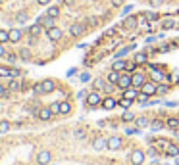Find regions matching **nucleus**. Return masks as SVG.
Listing matches in <instances>:
<instances>
[{
	"instance_id": "nucleus-32",
	"label": "nucleus",
	"mask_w": 179,
	"mask_h": 165,
	"mask_svg": "<svg viewBox=\"0 0 179 165\" xmlns=\"http://www.w3.org/2000/svg\"><path fill=\"white\" fill-rule=\"evenodd\" d=\"M19 58H23V60H31V52L27 48H23L21 52H19Z\"/></svg>"
},
{
	"instance_id": "nucleus-24",
	"label": "nucleus",
	"mask_w": 179,
	"mask_h": 165,
	"mask_svg": "<svg viewBox=\"0 0 179 165\" xmlns=\"http://www.w3.org/2000/svg\"><path fill=\"white\" fill-rule=\"evenodd\" d=\"M29 33H31V37L39 35V33H41V23H35V25H31V27H29Z\"/></svg>"
},
{
	"instance_id": "nucleus-23",
	"label": "nucleus",
	"mask_w": 179,
	"mask_h": 165,
	"mask_svg": "<svg viewBox=\"0 0 179 165\" xmlns=\"http://www.w3.org/2000/svg\"><path fill=\"white\" fill-rule=\"evenodd\" d=\"M152 79H154V82H158V81H164L166 79V77H164V73H160V71H158V69H152Z\"/></svg>"
},
{
	"instance_id": "nucleus-10",
	"label": "nucleus",
	"mask_w": 179,
	"mask_h": 165,
	"mask_svg": "<svg viewBox=\"0 0 179 165\" xmlns=\"http://www.w3.org/2000/svg\"><path fill=\"white\" fill-rule=\"evenodd\" d=\"M21 40V29H10V42H19Z\"/></svg>"
},
{
	"instance_id": "nucleus-37",
	"label": "nucleus",
	"mask_w": 179,
	"mask_h": 165,
	"mask_svg": "<svg viewBox=\"0 0 179 165\" xmlns=\"http://www.w3.org/2000/svg\"><path fill=\"white\" fill-rule=\"evenodd\" d=\"M52 113H60V102H56V104H52Z\"/></svg>"
},
{
	"instance_id": "nucleus-45",
	"label": "nucleus",
	"mask_w": 179,
	"mask_h": 165,
	"mask_svg": "<svg viewBox=\"0 0 179 165\" xmlns=\"http://www.w3.org/2000/svg\"><path fill=\"white\" fill-rule=\"evenodd\" d=\"M81 81H89V73H83L81 75Z\"/></svg>"
},
{
	"instance_id": "nucleus-15",
	"label": "nucleus",
	"mask_w": 179,
	"mask_h": 165,
	"mask_svg": "<svg viewBox=\"0 0 179 165\" xmlns=\"http://www.w3.org/2000/svg\"><path fill=\"white\" fill-rule=\"evenodd\" d=\"M60 113L62 115H70L71 113V104L70 102H60Z\"/></svg>"
},
{
	"instance_id": "nucleus-9",
	"label": "nucleus",
	"mask_w": 179,
	"mask_h": 165,
	"mask_svg": "<svg viewBox=\"0 0 179 165\" xmlns=\"http://www.w3.org/2000/svg\"><path fill=\"white\" fill-rule=\"evenodd\" d=\"M48 37H50V40H60L62 37H64V33H62L58 27H50L48 29Z\"/></svg>"
},
{
	"instance_id": "nucleus-13",
	"label": "nucleus",
	"mask_w": 179,
	"mask_h": 165,
	"mask_svg": "<svg viewBox=\"0 0 179 165\" xmlns=\"http://www.w3.org/2000/svg\"><path fill=\"white\" fill-rule=\"evenodd\" d=\"M41 85H43L44 94H48V92H52V90H54V81H52V79H46V81H43V82H41Z\"/></svg>"
},
{
	"instance_id": "nucleus-19",
	"label": "nucleus",
	"mask_w": 179,
	"mask_h": 165,
	"mask_svg": "<svg viewBox=\"0 0 179 165\" xmlns=\"http://www.w3.org/2000/svg\"><path fill=\"white\" fill-rule=\"evenodd\" d=\"M127 61H123V60H118V61H114V65H112V69L116 71H122V69H127Z\"/></svg>"
},
{
	"instance_id": "nucleus-12",
	"label": "nucleus",
	"mask_w": 179,
	"mask_h": 165,
	"mask_svg": "<svg viewBox=\"0 0 179 165\" xmlns=\"http://www.w3.org/2000/svg\"><path fill=\"white\" fill-rule=\"evenodd\" d=\"M137 25H139V23H137V17H135V15H129V17L123 21V27H125V29H135Z\"/></svg>"
},
{
	"instance_id": "nucleus-11",
	"label": "nucleus",
	"mask_w": 179,
	"mask_h": 165,
	"mask_svg": "<svg viewBox=\"0 0 179 165\" xmlns=\"http://www.w3.org/2000/svg\"><path fill=\"white\" fill-rule=\"evenodd\" d=\"M137 96H139V90H137L135 86H131V89L123 90V98H129V100H137Z\"/></svg>"
},
{
	"instance_id": "nucleus-6",
	"label": "nucleus",
	"mask_w": 179,
	"mask_h": 165,
	"mask_svg": "<svg viewBox=\"0 0 179 165\" xmlns=\"http://www.w3.org/2000/svg\"><path fill=\"white\" fill-rule=\"evenodd\" d=\"M131 81H133V86H135V89H139V86L145 85V75L141 73V71H139V73H133V75H131Z\"/></svg>"
},
{
	"instance_id": "nucleus-18",
	"label": "nucleus",
	"mask_w": 179,
	"mask_h": 165,
	"mask_svg": "<svg viewBox=\"0 0 179 165\" xmlns=\"http://www.w3.org/2000/svg\"><path fill=\"white\" fill-rule=\"evenodd\" d=\"M166 156H170V157H173V156H179V148L175 146V144H170V146L166 148Z\"/></svg>"
},
{
	"instance_id": "nucleus-47",
	"label": "nucleus",
	"mask_w": 179,
	"mask_h": 165,
	"mask_svg": "<svg viewBox=\"0 0 179 165\" xmlns=\"http://www.w3.org/2000/svg\"><path fill=\"white\" fill-rule=\"evenodd\" d=\"M177 42H179V40H177Z\"/></svg>"
},
{
	"instance_id": "nucleus-36",
	"label": "nucleus",
	"mask_w": 179,
	"mask_h": 165,
	"mask_svg": "<svg viewBox=\"0 0 179 165\" xmlns=\"http://www.w3.org/2000/svg\"><path fill=\"white\" fill-rule=\"evenodd\" d=\"M162 127H164V123H162V121H154V123H152V131H160Z\"/></svg>"
},
{
	"instance_id": "nucleus-3",
	"label": "nucleus",
	"mask_w": 179,
	"mask_h": 165,
	"mask_svg": "<svg viewBox=\"0 0 179 165\" xmlns=\"http://www.w3.org/2000/svg\"><path fill=\"white\" fill-rule=\"evenodd\" d=\"M50 159H52V154L48 150H43L39 156H37V163H39V165H48Z\"/></svg>"
},
{
	"instance_id": "nucleus-33",
	"label": "nucleus",
	"mask_w": 179,
	"mask_h": 165,
	"mask_svg": "<svg viewBox=\"0 0 179 165\" xmlns=\"http://www.w3.org/2000/svg\"><path fill=\"white\" fill-rule=\"evenodd\" d=\"M162 27H164V29H173V27H177V25H175V21H173V19H168V21L162 25Z\"/></svg>"
},
{
	"instance_id": "nucleus-31",
	"label": "nucleus",
	"mask_w": 179,
	"mask_h": 165,
	"mask_svg": "<svg viewBox=\"0 0 179 165\" xmlns=\"http://www.w3.org/2000/svg\"><path fill=\"white\" fill-rule=\"evenodd\" d=\"M122 119H123V121H135V115H133L131 111H125L123 115H122Z\"/></svg>"
},
{
	"instance_id": "nucleus-1",
	"label": "nucleus",
	"mask_w": 179,
	"mask_h": 165,
	"mask_svg": "<svg viewBox=\"0 0 179 165\" xmlns=\"http://www.w3.org/2000/svg\"><path fill=\"white\" fill-rule=\"evenodd\" d=\"M87 104L91 107H96V106H102V98L98 92H91V94H87Z\"/></svg>"
},
{
	"instance_id": "nucleus-7",
	"label": "nucleus",
	"mask_w": 179,
	"mask_h": 165,
	"mask_svg": "<svg viewBox=\"0 0 179 165\" xmlns=\"http://www.w3.org/2000/svg\"><path fill=\"white\" fill-rule=\"evenodd\" d=\"M143 161H145V154L141 150H135L133 154H131V163L133 165H141Z\"/></svg>"
},
{
	"instance_id": "nucleus-21",
	"label": "nucleus",
	"mask_w": 179,
	"mask_h": 165,
	"mask_svg": "<svg viewBox=\"0 0 179 165\" xmlns=\"http://www.w3.org/2000/svg\"><path fill=\"white\" fill-rule=\"evenodd\" d=\"M146 58H148V54H146V52H139V54L135 56V64H137V65L145 64V61H146Z\"/></svg>"
},
{
	"instance_id": "nucleus-46",
	"label": "nucleus",
	"mask_w": 179,
	"mask_h": 165,
	"mask_svg": "<svg viewBox=\"0 0 179 165\" xmlns=\"http://www.w3.org/2000/svg\"><path fill=\"white\" fill-rule=\"evenodd\" d=\"M64 2H66V4H71V2H73V0H64Z\"/></svg>"
},
{
	"instance_id": "nucleus-41",
	"label": "nucleus",
	"mask_w": 179,
	"mask_h": 165,
	"mask_svg": "<svg viewBox=\"0 0 179 165\" xmlns=\"http://www.w3.org/2000/svg\"><path fill=\"white\" fill-rule=\"evenodd\" d=\"M48 2H50V0H37V4H41V6H46Z\"/></svg>"
},
{
	"instance_id": "nucleus-5",
	"label": "nucleus",
	"mask_w": 179,
	"mask_h": 165,
	"mask_svg": "<svg viewBox=\"0 0 179 165\" xmlns=\"http://www.w3.org/2000/svg\"><path fill=\"white\" fill-rule=\"evenodd\" d=\"M116 106H118V100H116L114 96H106L102 100V107H104V110H114Z\"/></svg>"
},
{
	"instance_id": "nucleus-27",
	"label": "nucleus",
	"mask_w": 179,
	"mask_h": 165,
	"mask_svg": "<svg viewBox=\"0 0 179 165\" xmlns=\"http://www.w3.org/2000/svg\"><path fill=\"white\" fill-rule=\"evenodd\" d=\"M131 104H133V100H129V98H122L119 100V106L122 107H131Z\"/></svg>"
},
{
	"instance_id": "nucleus-29",
	"label": "nucleus",
	"mask_w": 179,
	"mask_h": 165,
	"mask_svg": "<svg viewBox=\"0 0 179 165\" xmlns=\"http://www.w3.org/2000/svg\"><path fill=\"white\" fill-rule=\"evenodd\" d=\"M137 102H139V104H146V102H148V94H145V92L139 94L137 96Z\"/></svg>"
},
{
	"instance_id": "nucleus-2",
	"label": "nucleus",
	"mask_w": 179,
	"mask_h": 165,
	"mask_svg": "<svg viewBox=\"0 0 179 165\" xmlns=\"http://www.w3.org/2000/svg\"><path fill=\"white\" fill-rule=\"evenodd\" d=\"M118 86H119L122 90H127V89H131V86H133L131 75H129V73H125V75H122V77H119V81H118Z\"/></svg>"
},
{
	"instance_id": "nucleus-40",
	"label": "nucleus",
	"mask_w": 179,
	"mask_h": 165,
	"mask_svg": "<svg viewBox=\"0 0 179 165\" xmlns=\"http://www.w3.org/2000/svg\"><path fill=\"white\" fill-rule=\"evenodd\" d=\"M158 92H162V94H166V92H168V86H166V85H162L160 89H158Z\"/></svg>"
},
{
	"instance_id": "nucleus-26",
	"label": "nucleus",
	"mask_w": 179,
	"mask_h": 165,
	"mask_svg": "<svg viewBox=\"0 0 179 165\" xmlns=\"http://www.w3.org/2000/svg\"><path fill=\"white\" fill-rule=\"evenodd\" d=\"M137 127H139V129L148 127V119H146V117H139V119H137Z\"/></svg>"
},
{
	"instance_id": "nucleus-38",
	"label": "nucleus",
	"mask_w": 179,
	"mask_h": 165,
	"mask_svg": "<svg viewBox=\"0 0 179 165\" xmlns=\"http://www.w3.org/2000/svg\"><path fill=\"white\" fill-rule=\"evenodd\" d=\"M146 17H148V21H156L158 15H156V14H152V12H148V14H146Z\"/></svg>"
},
{
	"instance_id": "nucleus-20",
	"label": "nucleus",
	"mask_w": 179,
	"mask_h": 165,
	"mask_svg": "<svg viewBox=\"0 0 179 165\" xmlns=\"http://www.w3.org/2000/svg\"><path fill=\"white\" fill-rule=\"evenodd\" d=\"M94 148H96V150H104V148H108V140H104V138H96V140H94Z\"/></svg>"
},
{
	"instance_id": "nucleus-4",
	"label": "nucleus",
	"mask_w": 179,
	"mask_h": 165,
	"mask_svg": "<svg viewBox=\"0 0 179 165\" xmlns=\"http://www.w3.org/2000/svg\"><path fill=\"white\" fill-rule=\"evenodd\" d=\"M122 144H123V140H122L119 136L108 138V148H110V150H119V148H122Z\"/></svg>"
},
{
	"instance_id": "nucleus-22",
	"label": "nucleus",
	"mask_w": 179,
	"mask_h": 165,
	"mask_svg": "<svg viewBox=\"0 0 179 165\" xmlns=\"http://www.w3.org/2000/svg\"><path fill=\"white\" fill-rule=\"evenodd\" d=\"M168 127L171 129V131H175V129H179V119L177 117H170V119H168V123H166Z\"/></svg>"
},
{
	"instance_id": "nucleus-28",
	"label": "nucleus",
	"mask_w": 179,
	"mask_h": 165,
	"mask_svg": "<svg viewBox=\"0 0 179 165\" xmlns=\"http://www.w3.org/2000/svg\"><path fill=\"white\" fill-rule=\"evenodd\" d=\"M46 15H50V17H58V15H60V10H58V8H48Z\"/></svg>"
},
{
	"instance_id": "nucleus-43",
	"label": "nucleus",
	"mask_w": 179,
	"mask_h": 165,
	"mask_svg": "<svg viewBox=\"0 0 179 165\" xmlns=\"http://www.w3.org/2000/svg\"><path fill=\"white\" fill-rule=\"evenodd\" d=\"M160 2H162V0H150L152 6H160Z\"/></svg>"
},
{
	"instance_id": "nucleus-25",
	"label": "nucleus",
	"mask_w": 179,
	"mask_h": 165,
	"mask_svg": "<svg viewBox=\"0 0 179 165\" xmlns=\"http://www.w3.org/2000/svg\"><path fill=\"white\" fill-rule=\"evenodd\" d=\"M6 40H10V31H4V29H2V31H0V42L4 44Z\"/></svg>"
},
{
	"instance_id": "nucleus-17",
	"label": "nucleus",
	"mask_w": 179,
	"mask_h": 165,
	"mask_svg": "<svg viewBox=\"0 0 179 165\" xmlns=\"http://www.w3.org/2000/svg\"><path fill=\"white\" fill-rule=\"evenodd\" d=\"M119 77H122V75H119V73H118V71H116V69H112V71H110V73H108V82H112V85H118Z\"/></svg>"
},
{
	"instance_id": "nucleus-30",
	"label": "nucleus",
	"mask_w": 179,
	"mask_h": 165,
	"mask_svg": "<svg viewBox=\"0 0 179 165\" xmlns=\"http://www.w3.org/2000/svg\"><path fill=\"white\" fill-rule=\"evenodd\" d=\"M10 131V123L8 121H0V132H8Z\"/></svg>"
},
{
	"instance_id": "nucleus-35",
	"label": "nucleus",
	"mask_w": 179,
	"mask_h": 165,
	"mask_svg": "<svg viewBox=\"0 0 179 165\" xmlns=\"http://www.w3.org/2000/svg\"><path fill=\"white\" fill-rule=\"evenodd\" d=\"M10 89H12V90H19V89H21V82L12 81V82H10Z\"/></svg>"
},
{
	"instance_id": "nucleus-44",
	"label": "nucleus",
	"mask_w": 179,
	"mask_h": 165,
	"mask_svg": "<svg viewBox=\"0 0 179 165\" xmlns=\"http://www.w3.org/2000/svg\"><path fill=\"white\" fill-rule=\"evenodd\" d=\"M129 10H133V6H131V4H129V6H125V8H123V14H127Z\"/></svg>"
},
{
	"instance_id": "nucleus-16",
	"label": "nucleus",
	"mask_w": 179,
	"mask_h": 165,
	"mask_svg": "<svg viewBox=\"0 0 179 165\" xmlns=\"http://www.w3.org/2000/svg\"><path fill=\"white\" fill-rule=\"evenodd\" d=\"M50 117H52V110H48V107H44V110L39 111V119L41 121H48Z\"/></svg>"
},
{
	"instance_id": "nucleus-8",
	"label": "nucleus",
	"mask_w": 179,
	"mask_h": 165,
	"mask_svg": "<svg viewBox=\"0 0 179 165\" xmlns=\"http://www.w3.org/2000/svg\"><path fill=\"white\" fill-rule=\"evenodd\" d=\"M143 92H145V94H148V96L156 94V92H158V85H156V82H145V85H143Z\"/></svg>"
},
{
	"instance_id": "nucleus-14",
	"label": "nucleus",
	"mask_w": 179,
	"mask_h": 165,
	"mask_svg": "<svg viewBox=\"0 0 179 165\" xmlns=\"http://www.w3.org/2000/svg\"><path fill=\"white\" fill-rule=\"evenodd\" d=\"M70 35H71V37H81V35H83V25H71V27H70Z\"/></svg>"
},
{
	"instance_id": "nucleus-42",
	"label": "nucleus",
	"mask_w": 179,
	"mask_h": 165,
	"mask_svg": "<svg viewBox=\"0 0 179 165\" xmlns=\"http://www.w3.org/2000/svg\"><path fill=\"white\" fill-rule=\"evenodd\" d=\"M4 54H6V48H4V44L0 42V56H4Z\"/></svg>"
},
{
	"instance_id": "nucleus-34",
	"label": "nucleus",
	"mask_w": 179,
	"mask_h": 165,
	"mask_svg": "<svg viewBox=\"0 0 179 165\" xmlns=\"http://www.w3.org/2000/svg\"><path fill=\"white\" fill-rule=\"evenodd\" d=\"M93 86H94V89H96V90H102V89H104V82H102L100 79H96V81L93 82Z\"/></svg>"
},
{
	"instance_id": "nucleus-39",
	"label": "nucleus",
	"mask_w": 179,
	"mask_h": 165,
	"mask_svg": "<svg viewBox=\"0 0 179 165\" xmlns=\"http://www.w3.org/2000/svg\"><path fill=\"white\" fill-rule=\"evenodd\" d=\"M8 94V92H6V86H4V85H0V98H2V96H6Z\"/></svg>"
}]
</instances>
